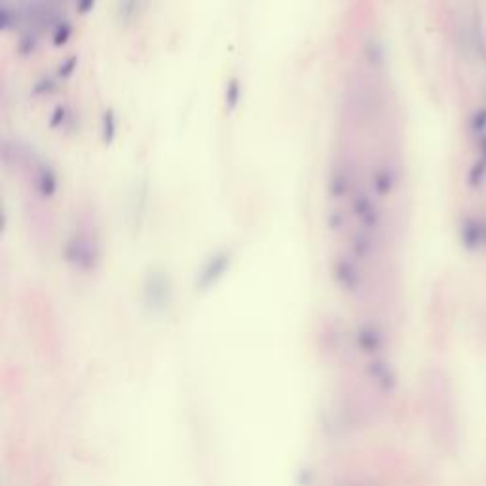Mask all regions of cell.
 Returning a JSON list of instances; mask_svg holds the SVG:
<instances>
[{
	"label": "cell",
	"mask_w": 486,
	"mask_h": 486,
	"mask_svg": "<svg viewBox=\"0 0 486 486\" xmlns=\"http://www.w3.org/2000/svg\"><path fill=\"white\" fill-rule=\"evenodd\" d=\"M462 245L469 251H479L486 247V220L479 217H471L462 222L460 228Z\"/></svg>",
	"instance_id": "cell-1"
},
{
	"label": "cell",
	"mask_w": 486,
	"mask_h": 486,
	"mask_svg": "<svg viewBox=\"0 0 486 486\" xmlns=\"http://www.w3.org/2000/svg\"><path fill=\"white\" fill-rule=\"evenodd\" d=\"M486 179V135L479 139V156L475 158L473 166L469 169V184L477 188Z\"/></svg>",
	"instance_id": "cell-2"
},
{
	"label": "cell",
	"mask_w": 486,
	"mask_h": 486,
	"mask_svg": "<svg viewBox=\"0 0 486 486\" xmlns=\"http://www.w3.org/2000/svg\"><path fill=\"white\" fill-rule=\"evenodd\" d=\"M469 128H471V131H473L475 135H486V108H477V111L471 114Z\"/></svg>",
	"instance_id": "cell-3"
}]
</instances>
